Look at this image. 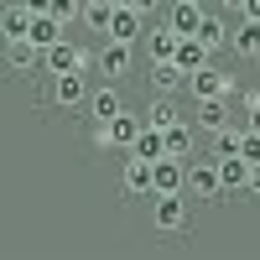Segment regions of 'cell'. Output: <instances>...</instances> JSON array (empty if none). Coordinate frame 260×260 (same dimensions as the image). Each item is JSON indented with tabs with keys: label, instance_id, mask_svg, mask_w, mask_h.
Segmentation results:
<instances>
[{
	"label": "cell",
	"instance_id": "cell-28",
	"mask_svg": "<svg viewBox=\"0 0 260 260\" xmlns=\"http://www.w3.org/2000/svg\"><path fill=\"white\" fill-rule=\"evenodd\" d=\"M57 21H62V26H68V21H78L83 16V0H52V6H47Z\"/></svg>",
	"mask_w": 260,
	"mask_h": 260
},
{
	"label": "cell",
	"instance_id": "cell-6",
	"mask_svg": "<svg viewBox=\"0 0 260 260\" xmlns=\"http://www.w3.org/2000/svg\"><path fill=\"white\" fill-rule=\"evenodd\" d=\"M130 47H136V42H115V37H110V42H104V47H99V57H94V62H99V73L120 83V78L130 73V57H136Z\"/></svg>",
	"mask_w": 260,
	"mask_h": 260
},
{
	"label": "cell",
	"instance_id": "cell-23",
	"mask_svg": "<svg viewBox=\"0 0 260 260\" xmlns=\"http://www.w3.org/2000/svg\"><path fill=\"white\" fill-rule=\"evenodd\" d=\"M161 136H167V156H182V161L192 156V136H198L192 125H182V120H177V125H167Z\"/></svg>",
	"mask_w": 260,
	"mask_h": 260
},
{
	"label": "cell",
	"instance_id": "cell-2",
	"mask_svg": "<svg viewBox=\"0 0 260 260\" xmlns=\"http://www.w3.org/2000/svg\"><path fill=\"white\" fill-rule=\"evenodd\" d=\"M42 68L47 73H73V68H89V52L78 47V42H68V37H57L47 52H42Z\"/></svg>",
	"mask_w": 260,
	"mask_h": 260
},
{
	"label": "cell",
	"instance_id": "cell-16",
	"mask_svg": "<svg viewBox=\"0 0 260 260\" xmlns=\"http://www.w3.org/2000/svg\"><path fill=\"white\" fill-rule=\"evenodd\" d=\"M219 182H224V192H245L250 187V161L245 156H219Z\"/></svg>",
	"mask_w": 260,
	"mask_h": 260
},
{
	"label": "cell",
	"instance_id": "cell-35",
	"mask_svg": "<svg viewBox=\"0 0 260 260\" xmlns=\"http://www.w3.org/2000/svg\"><path fill=\"white\" fill-rule=\"evenodd\" d=\"M219 6H229V11H245V0H219Z\"/></svg>",
	"mask_w": 260,
	"mask_h": 260
},
{
	"label": "cell",
	"instance_id": "cell-7",
	"mask_svg": "<svg viewBox=\"0 0 260 260\" xmlns=\"http://www.w3.org/2000/svg\"><path fill=\"white\" fill-rule=\"evenodd\" d=\"M52 99L62 110H78V104H89V83H83V68L73 73H52Z\"/></svg>",
	"mask_w": 260,
	"mask_h": 260
},
{
	"label": "cell",
	"instance_id": "cell-18",
	"mask_svg": "<svg viewBox=\"0 0 260 260\" xmlns=\"http://www.w3.org/2000/svg\"><path fill=\"white\" fill-rule=\"evenodd\" d=\"M130 156H141V161H161V156H167V136H161L156 125H146L141 136L130 141Z\"/></svg>",
	"mask_w": 260,
	"mask_h": 260
},
{
	"label": "cell",
	"instance_id": "cell-8",
	"mask_svg": "<svg viewBox=\"0 0 260 260\" xmlns=\"http://www.w3.org/2000/svg\"><path fill=\"white\" fill-rule=\"evenodd\" d=\"M187 192H192V198H219V192H224V182H219V156L187 167Z\"/></svg>",
	"mask_w": 260,
	"mask_h": 260
},
{
	"label": "cell",
	"instance_id": "cell-3",
	"mask_svg": "<svg viewBox=\"0 0 260 260\" xmlns=\"http://www.w3.org/2000/svg\"><path fill=\"white\" fill-rule=\"evenodd\" d=\"M187 89H192V99H229L234 94V83H229V73L224 68H213V62H203L198 73H187Z\"/></svg>",
	"mask_w": 260,
	"mask_h": 260
},
{
	"label": "cell",
	"instance_id": "cell-30",
	"mask_svg": "<svg viewBox=\"0 0 260 260\" xmlns=\"http://www.w3.org/2000/svg\"><path fill=\"white\" fill-rule=\"evenodd\" d=\"M245 130H260V94H245Z\"/></svg>",
	"mask_w": 260,
	"mask_h": 260
},
{
	"label": "cell",
	"instance_id": "cell-24",
	"mask_svg": "<svg viewBox=\"0 0 260 260\" xmlns=\"http://www.w3.org/2000/svg\"><path fill=\"white\" fill-rule=\"evenodd\" d=\"M146 47H151V62H161V57L177 52V31L161 21V26H151V31H146Z\"/></svg>",
	"mask_w": 260,
	"mask_h": 260
},
{
	"label": "cell",
	"instance_id": "cell-14",
	"mask_svg": "<svg viewBox=\"0 0 260 260\" xmlns=\"http://www.w3.org/2000/svg\"><path fill=\"white\" fill-rule=\"evenodd\" d=\"M203 130V136H213V130H224L229 125V104H224V94L219 99H198V120H192Z\"/></svg>",
	"mask_w": 260,
	"mask_h": 260
},
{
	"label": "cell",
	"instance_id": "cell-27",
	"mask_svg": "<svg viewBox=\"0 0 260 260\" xmlns=\"http://www.w3.org/2000/svg\"><path fill=\"white\" fill-rule=\"evenodd\" d=\"M240 141H245V130H234V125L213 130V156H240Z\"/></svg>",
	"mask_w": 260,
	"mask_h": 260
},
{
	"label": "cell",
	"instance_id": "cell-9",
	"mask_svg": "<svg viewBox=\"0 0 260 260\" xmlns=\"http://www.w3.org/2000/svg\"><path fill=\"white\" fill-rule=\"evenodd\" d=\"M198 21H203L198 0H172V6H167V26L177 31V37H198Z\"/></svg>",
	"mask_w": 260,
	"mask_h": 260
},
{
	"label": "cell",
	"instance_id": "cell-36",
	"mask_svg": "<svg viewBox=\"0 0 260 260\" xmlns=\"http://www.w3.org/2000/svg\"><path fill=\"white\" fill-rule=\"evenodd\" d=\"M110 6H130V0H110Z\"/></svg>",
	"mask_w": 260,
	"mask_h": 260
},
{
	"label": "cell",
	"instance_id": "cell-17",
	"mask_svg": "<svg viewBox=\"0 0 260 260\" xmlns=\"http://www.w3.org/2000/svg\"><path fill=\"white\" fill-rule=\"evenodd\" d=\"M182 83H187V73H182L177 62H172V57H161V62H151V89H156V94H177Z\"/></svg>",
	"mask_w": 260,
	"mask_h": 260
},
{
	"label": "cell",
	"instance_id": "cell-4",
	"mask_svg": "<svg viewBox=\"0 0 260 260\" xmlns=\"http://www.w3.org/2000/svg\"><path fill=\"white\" fill-rule=\"evenodd\" d=\"M146 130V115H130V110H120L110 125H99V146H125L130 151V141H136Z\"/></svg>",
	"mask_w": 260,
	"mask_h": 260
},
{
	"label": "cell",
	"instance_id": "cell-5",
	"mask_svg": "<svg viewBox=\"0 0 260 260\" xmlns=\"http://www.w3.org/2000/svg\"><path fill=\"white\" fill-rule=\"evenodd\" d=\"M151 192H187V161L182 156H161V161H151Z\"/></svg>",
	"mask_w": 260,
	"mask_h": 260
},
{
	"label": "cell",
	"instance_id": "cell-31",
	"mask_svg": "<svg viewBox=\"0 0 260 260\" xmlns=\"http://www.w3.org/2000/svg\"><path fill=\"white\" fill-rule=\"evenodd\" d=\"M245 192H255V198H260V161H250V187Z\"/></svg>",
	"mask_w": 260,
	"mask_h": 260
},
{
	"label": "cell",
	"instance_id": "cell-25",
	"mask_svg": "<svg viewBox=\"0 0 260 260\" xmlns=\"http://www.w3.org/2000/svg\"><path fill=\"white\" fill-rule=\"evenodd\" d=\"M182 115H177V104H172V94H156L151 99V110H146V125H156V130H167V125H177Z\"/></svg>",
	"mask_w": 260,
	"mask_h": 260
},
{
	"label": "cell",
	"instance_id": "cell-37",
	"mask_svg": "<svg viewBox=\"0 0 260 260\" xmlns=\"http://www.w3.org/2000/svg\"><path fill=\"white\" fill-rule=\"evenodd\" d=\"M0 42H6V26H0Z\"/></svg>",
	"mask_w": 260,
	"mask_h": 260
},
{
	"label": "cell",
	"instance_id": "cell-33",
	"mask_svg": "<svg viewBox=\"0 0 260 260\" xmlns=\"http://www.w3.org/2000/svg\"><path fill=\"white\" fill-rule=\"evenodd\" d=\"M240 16H250V21H260V0H245V11Z\"/></svg>",
	"mask_w": 260,
	"mask_h": 260
},
{
	"label": "cell",
	"instance_id": "cell-29",
	"mask_svg": "<svg viewBox=\"0 0 260 260\" xmlns=\"http://www.w3.org/2000/svg\"><path fill=\"white\" fill-rule=\"evenodd\" d=\"M240 156H245V161H260V130H245V141H240Z\"/></svg>",
	"mask_w": 260,
	"mask_h": 260
},
{
	"label": "cell",
	"instance_id": "cell-13",
	"mask_svg": "<svg viewBox=\"0 0 260 260\" xmlns=\"http://www.w3.org/2000/svg\"><path fill=\"white\" fill-rule=\"evenodd\" d=\"M172 62H177V68H182V73H198V68H203V62H213V52L203 47V42H198V37H177V52H172Z\"/></svg>",
	"mask_w": 260,
	"mask_h": 260
},
{
	"label": "cell",
	"instance_id": "cell-11",
	"mask_svg": "<svg viewBox=\"0 0 260 260\" xmlns=\"http://www.w3.org/2000/svg\"><path fill=\"white\" fill-rule=\"evenodd\" d=\"M0 52H6V62H11L16 73H31L37 62H42V47H37L31 37H16V42H0Z\"/></svg>",
	"mask_w": 260,
	"mask_h": 260
},
{
	"label": "cell",
	"instance_id": "cell-34",
	"mask_svg": "<svg viewBox=\"0 0 260 260\" xmlns=\"http://www.w3.org/2000/svg\"><path fill=\"white\" fill-rule=\"evenodd\" d=\"M21 6H31V11H47V6H52V0H21Z\"/></svg>",
	"mask_w": 260,
	"mask_h": 260
},
{
	"label": "cell",
	"instance_id": "cell-22",
	"mask_svg": "<svg viewBox=\"0 0 260 260\" xmlns=\"http://www.w3.org/2000/svg\"><path fill=\"white\" fill-rule=\"evenodd\" d=\"M198 42H203L208 52H219V47H229V26H224L213 11H203V21H198Z\"/></svg>",
	"mask_w": 260,
	"mask_h": 260
},
{
	"label": "cell",
	"instance_id": "cell-19",
	"mask_svg": "<svg viewBox=\"0 0 260 260\" xmlns=\"http://www.w3.org/2000/svg\"><path fill=\"white\" fill-rule=\"evenodd\" d=\"M31 6H21V0H16V6H0V26H6V42H16V37H26L31 31Z\"/></svg>",
	"mask_w": 260,
	"mask_h": 260
},
{
	"label": "cell",
	"instance_id": "cell-21",
	"mask_svg": "<svg viewBox=\"0 0 260 260\" xmlns=\"http://www.w3.org/2000/svg\"><path fill=\"white\" fill-rule=\"evenodd\" d=\"M26 37L37 42V47H42V52H47V47H52V42L62 37V21H57L52 11H37V16H31V31H26Z\"/></svg>",
	"mask_w": 260,
	"mask_h": 260
},
{
	"label": "cell",
	"instance_id": "cell-20",
	"mask_svg": "<svg viewBox=\"0 0 260 260\" xmlns=\"http://www.w3.org/2000/svg\"><path fill=\"white\" fill-rule=\"evenodd\" d=\"M120 187L130 192V198H141V192H151V187H156V182H151V161L130 156V161H125V177H120Z\"/></svg>",
	"mask_w": 260,
	"mask_h": 260
},
{
	"label": "cell",
	"instance_id": "cell-12",
	"mask_svg": "<svg viewBox=\"0 0 260 260\" xmlns=\"http://www.w3.org/2000/svg\"><path fill=\"white\" fill-rule=\"evenodd\" d=\"M120 110H125V99H120V89H115V78L104 83V89H94V94H89V115H94L99 125H110Z\"/></svg>",
	"mask_w": 260,
	"mask_h": 260
},
{
	"label": "cell",
	"instance_id": "cell-26",
	"mask_svg": "<svg viewBox=\"0 0 260 260\" xmlns=\"http://www.w3.org/2000/svg\"><path fill=\"white\" fill-rule=\"evenodd\" d=\"M110 16H115L110 0H83V26H89V31H104V37H110Z\"/></svg>",
	"mask_w": 260,
	"mask_h": 260
},
{
	"label": "cell",
	"instance_id": "cell-38",
	"mask_svg": "<svg viewBox=\"0 0 260 260\" xmlns=\"http://www.w3.org/2000/svg\"><path fill=\"white\" fill-rule=\"evenodd\" d=\"M198 6H203V0H198Z\"/></svg>",
	"mask_w": 260,
	"mask_h": 260
},
{
	"label": "cell",
	"instance_id": "cell-1",
	"mask_svg": "<svg viewBox=\"0 0 260 260\" xmlns=\"http://www.w3.org/2000/svg\"><path fill=\"white\" fill-rule=\"evenodd\" d=\"M151 198H156L151 219H156V229H161V234L187 229V198H182V192H151Z\"/></svg>",
	"mask_w": 260,
	"mask_h": 260
},
{
	"label": "cell",
	"instance_id": "cell-32",
	"mask_svg": "<svg viewBox=\"0 0 260 260\" xmlns=\"http://www.w3.org/2000/svg\"><path fill=\"white\" fill-rule=\"evenodd\" d=\"M130 6H136L141 16H151V11H156V6H161V0H130Z\"/></svg>",
	"mask_w": 260,
	"mask_h": 260
},
{
	"label": "cell",
	"instance_id": "cell-10",
	"mask_svg": "<svg viewBox=\"0 0 260 260\" xmlns=\"http://www.w3.org/2000/svg\"><path fill=\"white\" fill-rule=\"evenodd\" d=\"M110 37H115V42H141V37H146V16H141L136 6H115V16H110Z\"/></svg>",
	"mask_w": 260,
	"mask_h": 260
},
{
	"label": "cell",
	"instance_id": "cell-15",
	"mask_svg": "<svg viewBox=\"0 0 260 260\" xmlns=\"http://www.w3.org/2000/svg\"><path fill=\"white\" fill-rule=\"evenodd\" d=\"M229 47L240 52V57H250V62H255V57H260V21H250V16H245L240 26L229 31Z\"/></svg>",
	"mask_w": 260,
	"mask_h": 260
}]
</instances>
